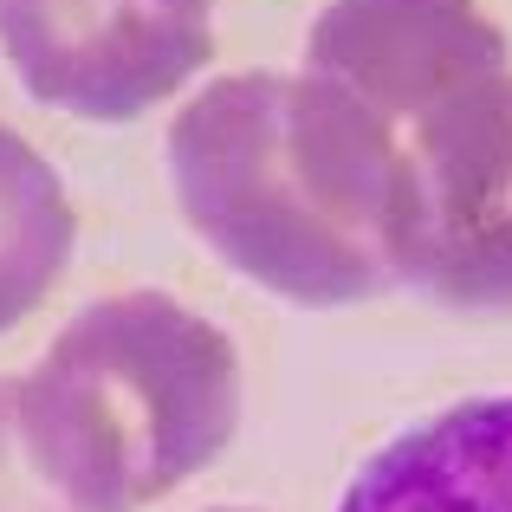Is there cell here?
Returning <instances> with one entry per match:
<instances>
[{"label": "cell", "instance_id": "1", "mask_svg": "<svg viewBox=\"0 0 512 512\" xmlns=\"http://www.w3.org/2000/svg\"><path fill=\"white\" fill-rule=\"evenodd\" d=\"M182 221L240 279L292 305L396 286V137L312 72H227L169 117Z\"/></svg>", "mask_w": 512, "mask_h": 512}, {"label": "cell", "instance_id": "2", "mask_svg": "<svg viewBox=\"0 0 512 512\" xmlns=\"http://www.w3.org/2000/svg\"><path fill=\"white\" fill-rule=\"evenodd\" d=\"M240 428V350L169 292H111L20 376V441L78 512H137Z\"/></svg>", "mask_w": 512, "mask_h": 512}, {"label": "cell", "instance_id": "3", "mask_svg": "<svg viewBox=\"0 0 512 512\" xmlns=\"http://www.w3.org/2000/svg\"><path fill=\"white\" fill-rule=\"evenodd\" d=\"M396 286L512 318V65L448 91L396 137Z\"/></svg>", "mask_w": 512, "mask_h": 512}, {"label": "cell", "instance_id": "4", "mask_svg": "<svg viewBox=\"0 0 512 512\" xmlns=\"http://www.w3.org/2000/svg\"><path fill=\"white\" fill-rule=\"evenodd\" d=\"M0 52L39 104L130 124L214 52V0H0Z\"/></svg>", "mask_w": 512, "mask_h": 512}, {"label": "cell", "instance_id": "5", "mask_svg": "<svg viewBox=\"0 0 512 512\" xmlns=\"http://www.w3.org/2000/svg\"><path fill=\"white\" fill-rule=\"evenodd\" d=\"M506 65V33L480 0H325L299 72L331 78L389 137H402L448 91Z\"/></svg>", "mask_w": 512, "mask_h": 512}, {"label": "cell", "instance_id": "6", "mask_svg": "<svg viewBox=\"0 0 512 512\" xmlns=\"http://www.w3.org/2000/svg\"><path fill=\"white\" fill-rule=\"evenodd\" d=\"M338 512H512V396H474L376 448Z\"/></svg>", "mask_w": 512, "mask_h": 512}, {"label": "cell", "instance_id": "7", "mask_svg": "<svg viewBox=\"0 0 512 512\" xmlns=\"http://www.w3.org/2000/svg\"><path fill=\"white\" fill-rule=\"evenodd\" d=\"M78 214L65 182L20 130L0 124V331H13L72 266Z\"/></svg>", "mask_w": 512, "mask_h": 512}, {"label": "cell", "instance_id": "8", "mask_svg": "<svg viewBox=\"0 0 512 512\" xmlns=\"http://www.w3.org/2000/svg\"><path fill=\"white\" fill-rule=\"evenodd\" d=\"M0 512H78L52 493L20 441V376H0Z\"/></svg>", "mask_w": 512, "mask_h": 512}, {"label": "cell", "instance_id": "9", "mask_svg": "<svg viewBox=\"0 0 512 512\" xmlns=\"http://www.w3.org/2000/svg\"><path fill=\"white\" fill-rule=\"evenodd\" d=\"M208 512H253V506H208Z\"/></svg>", "mask_w": 512, "mask_h": 512}]
</instances>
